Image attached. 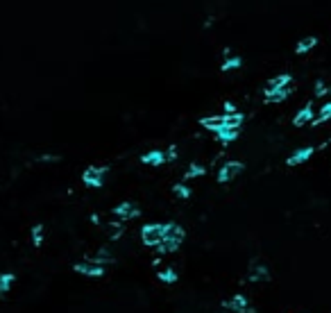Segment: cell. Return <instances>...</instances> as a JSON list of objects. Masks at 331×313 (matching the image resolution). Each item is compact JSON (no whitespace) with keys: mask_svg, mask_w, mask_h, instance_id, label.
<instances>
[{"mask_svg":"<svg viewBox=\"0 0 331 313\" xmlns=\"http://www.w3.org/2000/svg\"><path fill=\"white\" fill-rule=\"evenodd\" d=\"M243 168H245L243 161H225L220 166V170H218V181H220V184H227V181L236 179V177L243 172Z\"/></svg>","mask_w":331,"mask_h":313,"instance_id":"5b68a950","label":"cell"},{"mask_svg":"<svg viewBox=\"0 0 331 313\" xmlns=\"http://www.w3.org/2000/svg\"><path fill=\"white\" fill-rule=\"evenodd\" d=\"M163 234H166V225H161V222H150V225H143V229H141V240H143V245H148V247H159L163 240Z\"/></svg>","mask_w":331,"mask_h":313,"instance_id":"7a4b0ae2","label":"cell"},{"mask_svg":"<svg viewBox=\"0 0 331 313\" xmlns=\"http://www.w3.org/2000/svg\"><path fill=\"white\" fill-rule=\"evenodd\" d=\"M16 284V275L14 272H0V295H5V293H9L12 290V286Z\"/></svg>","mask_w":331,"mask_h":313,"instance_id":"e0dca14e","label":"cell"},{"mask_svg":"<svg viewBox=\"0 0 331 313\" xmlns=\"http://www.w3.org/2000/svg\"><path fill=\"white\" fill-rule=\"evenodd\" d=\"M290 84H293V75H290V73H279V75L270 77V80L266 82V89H263V95L275 93V91L286 89V86H290Z\"/></svg>","mask_w":331,"mask_h":313,"instance_id":"ba28073f","label":"cell"},{"mask_svg":"<svg viewBox=\"0 0 331 313\" xmlns=\"http://www.w3.org/2000/svg\"><path fill=\"white\" fill-rule=\"evenodd\" d=\"M238 132L240 130H234V127H222L220 132H216V139L220 141L222 145H229V143H234V141L238 139Z\"/></svg>","mask_w":331,"mask_h":313,"instance_id":"9a60e30c","label":"cell"},{"mask_svg":"<svg viewBox=\"0 0 331 313\" xmlns=\"http://www.w3.org/2000/svg\"><path fill=\"white\" fill-rule=\"evenodd\" d=\"M313 93H315V98H322V95H329V93H331V82L315 80V86H313Z\"/></svg>","mask_w":331,"mask_h":313,"instance_id":"44dd1931","label":"cell"},{"mask_svg":"<svg viewBox=\"0 0 331 313\" xmlns=\"http://www.w3.org/2000/svg\"><path fill=\"white\" fill-rule=\"evenodd\" d=\"M313 152H315V148H313V145H304V148H297L288 159H286V166H290V168L302 166V163H306L308 159L313 157Z\"/></svg>","mask_w":331,"mask_h":313,"instance_id":"30bf717a","label":"cell"},{"mask_svg":"<svg viewBox=\"0 0 331 313\" xmlns=\"http://www.w3.org/2000/svg\"><path fill=\"white\" fill-rule=\"evenodd\" d=\"M157 277H159V281H163V284H175L177 279H179V275H177L172 268H166V270H159L157 272Z\"/></svg>","mask_w":331,"mask_h":313,"instance_id":"d6986e66","label":"cell"},{"mask_svg":"<svg viewBox=\"0 0 331 313\" xmlns=\"http://www.w3.org/2000/svg\"><path fill=\"white\" fill-rule=\"evenodd\" d=\"M45 240V234H43V225H34L32 227V243H34V247H41Z\"/></svg>","mask_w":331,"mask_h":313,"instance_id":"7402d4cb","label":"cell"},{"mask_svg":"<svg viewBox=\"0 0 331 313\" xmlns=\"http://www.w3.org/2000/svg\"><path fill=\"white\" fill-rule=\"evenodd\" d=\"M270 270H268V266H263L261 261H252L247 268V281H252V284H258V281H270Z\"/></svg>","mask_w":331,"mask_h":313,"instance_id":"9c48e42d","label":"cell"},{"mask_svg":"<svg viewBox=\"0 0 331 313\" xmlns=\"http://www.w3.org/2000/svg\"><path fill=\"white\" fill-rule=\"evenodd\" d=\"M222 306L227 308V311H234V313H254V306L249 304V299L245 297L243 293H236L231 295L229 299H227Z\"/></svg>","mask_w":331,"mask_h":313,"instance_id":"8992f818","label":"cell"},{"mask_svg":"<svg viewBox=\"0 0 331 313\" xmlns=\"http://www.w3.org/2000/svg\"><path fill=\"white\" fill-rule=\"evenodd\" d=\"M104 177H107V166H89L82 172V181L89 189H100L104 184Z\"/></svg>","mask_w":331,"mask_h":313,"instance_id":"3957f363","label":"cell"},{"mask_svg":"<svg viewBox=\"0 0 331 313\" xmlns=\"http://www.w3.org/2000/svg\"><path fill=\"white\" fill-rule=\"evenodd\" d=\"M326 120H331V102L322 104L320 111H317V118L311 122V125H313V127H320V125H324Z\"/></svg>","mask_w":331,"mask_h":313,"instance_id":"ac0fdd59","label":"cell"},{"mask_svg":"<svg viewBox=\"0 0 331 313\" xmlns=\"http://www.w3.org/2000/svg\"><path fill=\"white\" fill-rule=\"evenodd\" d=\"M225 113H236V104L234 102H225Z\"/></svg>","mask_w":331,"mask_h":313,"instance_id":"4316f807","label":"cell"},{"mask_svg":"<svg viewBox=\"0 0 331 313\" xmlns=\"http://www.w3.org/2000/svg\"><path fill=\"white\" fill-rule=\"evenodd\" d=\"M175 157H177V148H175V145H170V148H168V152H166V159H168V161H172Z\"/></svg>","mask_w":331,"mask_h":313,"instance_id":"484cf974","label":"cell"},{"mask_svg":"<svg viewBox=\"0 0 331 313\" xmlns=\"http://www.w3.org/2000/svg\"><path fill=\"white\" fill-rule=\"evenodd\" d=\"M172 191H175V195H177V198H181V200L190 198V189L184 184V181H181V184H175V186H172Z\"/></svg>","mask_w":331,"mask_h":313,"instance_id":"cb8c5ba5","label":"cell"},{"mask_svg":"<svg viewBox=\"0 0 331 313\" xmlns=\"http://www.w3.org/2000/svg\"><path fill=\"white\" fill-rule=\"evenodd\" d=\"M204 172H207V168L200 166V163H190L188 170L184 172V179H193V177H202Z\"/></svg>","mask_w":331,"mask_h":313,"instance_id":"603a6c76","label":"cell"},{"mask_svg":"<svg viewBox=\"0 0 331 313\" xmlns=\"http://www.w3.org/2000/svg\"><path fill=\"white\" fill-rule=\"evenodd\" d=\"M200 125L209 132H220L225 127V116H204L200 118Z\"/></svg>","mask_w":331,"mask_h":313,"instance_id":"7c38bea8","label":"cell"},{"mask_svg":"<svg viewBox=\"0 0 331 313\" xmlns=\"http://www.w3.org/2000/svg\"><path fill=\"white\" fill-rule=\"evenodd\" d=\"M184 238H186L184 227L177 225V222H168V225H166V234H163V240H161V245L157 247L159 254L175 252V249L184 243Z\"/></svg>","mask_w":331,"mask_h":313,"instance_id":"6da1fadb","label":"cell"},{"mask_svg":"<svg viewBox=\"0 0 331 313\" xmlns=\"http://www.w3.org/2000/svg\"><path fill=\"white\" fill-rule=\"evenodd\" d=\"M313 120H315V116H313V102H306V104H304V107L293 116V125H295V127L311 125Z\"/></svg>","mask_w":331,"mask_h":313,"instance_id":"8fae6325","label":"cell"},{"mask_svg":"<svg viewBox=\"0 0 331 313\" xmlns=\"http://www.w3.org/2000/svg\"><path fill=\"white\" fill-rule=\"evenodd\" d=\"M113 216H116V220L125 222V220H134V218L141 216V209L136 207L134 202H120L113 207Z\"/></svg>","mask_w":331,"mask_h":313,"instance_id":"52a82bcc","label":"cell"},{"mask_svg":"<svg viewBox=\"0 0 331 313\" xmlns=\"http://www.w3.org/2000/svg\"><path fill=\"white\" fill-rule=\"evenodd\" d=\"M315 45H317V36L315 34L302 36V39L297 41V45H295V52H297V54H306V52H311Z\"/></svg>","mask_w":331,"mask_h":313,"instance_id":"5bb4252c","label":"cell"},{"mask_svg":"<svg viewBox=\"0 0 331 313\" xmlns=\"http://www.w3.org/2000/svg\"><path fill=\"white\" fill-rule=\"evenodd\" d=\"M91 261H95V263H100V266H102L104 261L111 263V261H113V257H111V252H107V249H100V252L95 254V257H91Z\"/></svg>","mask_w":331,"mask_h":313,"instance_id":"d4e9b609","label":"cell"},{"mask_svg":"<svg viewBox=\"0 0 331 313\" xmlns=\"http://www.w3.org/2000/svg\"><path fill=\"white\" fill-rule=\"evenodd\" d=\"M141 161L148 163V166H163L168 159H166V152H161V150H150V152H145L141 157Z\"/></svg>","mask_w":331,"mask_h":313,"instance_id":"4fadbf2b","label":"cell"},{"mask_svg":"<svg viewBox=\"0 0 331 313\" xmlns=\"http://www.w3.org/2000/svg\"><path fill=\"white\" fill-rule=\"evenodd\" d=\"M73 270H75L77 275H82V277H89V279H100V277H104V266L91 261V259L75 263V266H73Z\"/></svg>","mask_w":331,"mask_h":313,"instance_id":"277c9868","label":"cell"},{"mask_svg":"<svg viewBox=\"0 0 331 313\" xmlns=\"http://www.w3.org/2000/svg\"><path fill=\"white\" fill-rule=\"evenodd\" d=\"M290 93H293V86H286V89H279V91H275V93H268L266 102L268 104H279V102H284Z\"/></svg>","mask_w":331,"mask_h":313,"instance_id":"2e32d148","label":"cell"},{"mask_svg":"<svg viewBox=\"0 0 331 313\" xmlns=\"http://www.w3.org/2000/svg\"><path fill=\"white\" fill-rule=\"evenodd\" d=\"M240 66H243V59H240V57H227L225 61H222L220 71L229 73V71H236V68H240Z\"/></svg>","mask_w":331,"mask_h":313,"instance_id":"ffe728a7","label":"cell"}]
</instances>
